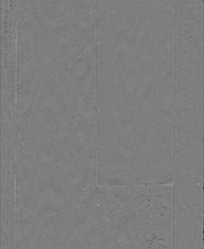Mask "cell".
Segmentation results:
<instances>
[{
	"label": "cell",
	"mask_w": 204,
	"mask_h": 249,
	"mask_svg": "<svg viewBox=\"0 0 204 249\" xmlns=\"http://www.w3.org/2000/svg\"><path fill=\"white\" fill-rule=\"evenodd\" d=\"M203 114L184 111L174 116L173 167L180 169L203 166Z\"/></svg>",
	"instance_id": "6da1fadb"
}]
</instances>
